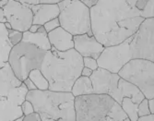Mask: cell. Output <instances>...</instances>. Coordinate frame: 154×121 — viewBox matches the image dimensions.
<instances>
[{
  "mask_svg": "<svg viewBox=\"0 0 154 121\" xmlns=\"http://www.w3.org/2000/svg\"><path fill=\"white\" fill-rule=\"evenodd\" d=\"M90 13L92 34L104 47L116 45L132 36L145 20L127 0H99Z\"/></svg>",
  "mask_w": 154,
  "mask_h": 121,
  "instance_id": "1",
  "label": "cell"
},
{
  "mask_svg": "<svg viewBox=\"0 0 154 121\" xmlns=\"http://www.w3.org/2000/svg\"><path fill=\"white\" fill-rule=\"evenodd\" d=\"M83 69V57L75 49L60 52L51 47L46 51L40 70L49 82V90L70 92Z\"/></svg>",
  "mask_w": 154,
  "mask_h": 121,
  "instance_id": "2",
  "label": "cell"
},
{
  "mask_svg": "<svg viewBox=\"0 0 154 121\" xmlns=\"http://www.w3.org/2000/svg\"><path fill=\"white\" fill-rule=\"evenodd\" d=\"M74 99L70 92L33 90L26 95V100L32 103L34 112L41 117L54 121H76Z\"/></svg>",
  "mask_w": 154,
  "mask_h": 121,
  "instance_id": "3",
  "label": "cell"
},
{
  "mask_svg": "<svg viewBox=\"0 0 154 121\" xmlns=\"http://www.w3.org/2000/svg\"><path fill=\"white\" fill-rule=\"evenodd\" d=\"M45 53L46 51L38 48L32 44L21 41L12 46L8 63L15 76L20 82H23L29 77L32 70L41 69Z\"/></svg>",
  "mask_w": 154,
  "mask_h": 121,
  "instance_id": "4",
  "label": "cell"
},
{
  "mask_svg": "<svg viewBox=\"0 0 154 121\" xmlns=\"http://www.w3.org/2000/svg\"><path fill=\"white\" fill-rule=\"evenodd\" d=\"M117 74L137 87L145 98H154V62L146 59H131Z\"/></svg>",
  "mask_w": 154,
  "mask_h": 121,
  "instance_id": "5",
  "label": "cell"
},
{
  "mask_svg": "<svg viewBox=\"0 0 154 121\" xmlns=\"http://www.w3.org/2000/svg\"><path fill=\"white\" fill-rule=\"evenodd\" d=\"M115 100L107 95H87L75 97L76 121H103Z\"/></svg>",
  "mask_w": 154,
  "mask_h": 121,
  "instance_id": "6",
  "label": "cell"
},
{
  "mask_svg": "<svg viewBox=\"0 0 154 121\" xmlns=\"http://www.w3.org/2000/svg\"><path fill=\"white\" fill-rule=\"evenodd\" d=\"M60 27L73 36L88 34L93 36L91 24L90 8L79 0H71V3L58 16Z\"/></svg>",
  "mask_w": 154,
  "mask_h": 121,
  "instance_id": "7",
  "label": "cell"
},
{
  "mask_svg": "<svg viewBox=\"0 0 154 121\" xmlns=\"http://www.w3.org/2000/svg\"><path fill=\"white\" fill-rule=\"evenodd\" d=\"M132 59H146L154 62V18L145 19L131 36Z\"/></svg>",
  "mask_w": 154,
  "mask_h": 121,
  "instance_id": "8",
  "label": "cell"
},
{
  "mask_svg": "<svg viewBox=\"0 0 154 121\" xmlns=\"http://www.w3.org/2000/svg\"><path fill=\"white\" fill-rule=\"evenodd\" d=\"M130 41L131 36L116 45L104 47L97 59L98 67L112 73H118L123 67L132 59Z\"/></svg>",
  "mask_w": 154,
  "mask_h": 121,
  "instance_id": "9",
  "label": "cell"
},
{
  "mask_svg": "<svg viewBox=\"0 0 154 121\" xmlns=\"http://www.w3.org/2000/svg\"><path fill=\"white\" fill-rule=\"evenodd\" d=\"M29 92L24 83L13 89L5 97H0V121H13L23 116L20 104Z\"/></svg>",
  "mask_w": 154,
  "mask_h": 121,
  "instance_id": "10",
  "label": "cell"
},
{
  "mask_svg": "<svg viewBox=\"0 0 154 121\" xmlns=\"http://www.w3.org/2000/svg\"><path fill=\"white\" fill-rule=\"evenodd\" d=\"M7 21L11 25V29L21 33L29 31L32 25L33 14L30 7L20 2L9 0L3 8Z\"/></svg>",
  "mask_w": 154,
  "mask_h": 121,
  "instance_id": "11",
  "label": "cell"
},
{
  "mask_svg": "<svg viewBox=\"0 0 154 121\" xmlns=\"http://www.w3.org/2000/svg\"><path fill=\"white\" fill-rule=\"evenodd\" d=\"M93 93L107 95L115 100L117 92V83L120 79L117 73H112L104 69L98 68L90 76Z\"/></svg>",
  "mask_w": 154,
  "mask_h": 121,
  "instance_id": "12",
  "label": "cell"
},
{
  "mask_svg": "<svg viewBox=\"0 0 154 121\" xmlns=\"http://www.w3.org/2000/svg\"><path fill=\"white\" fill-rule=\"evenodd\" d=\"M74 49L82 57H92L98 59L104 46L97 41L94 36L88 34H80L73 36Z\"/></svg>",
  "mask_w": 154,
  "mask_h": 121,
  "instance_id": "13",
  "label": "cell"
},
{
  "mask_svg": "<svg viewBox=\"0 0 154 121\" xmlns=\"http://www.w3.org/2000/svg\"><path fill=\"white\" fill-rule=\"evenodd\" d=\"M32 11V24L44 25L49 20L57 18L60 10L57 4H38L28 5Z\"/></svg>",
  "mask_w": 154,
  "mask_h": 121,
  "instance_id": "14",
  "label": "cell"
},
{
  "mask_svg": "<svg viewBox=\"0 0 154 121\" xmlns=\"http://www.w3.org/2000/svg\"><path fill=\"white\" fill-rule=\"evenodd\" d=\"M51 47L60 52H66L74 48L73 35L64 30L62 27L54 29L47 33Z\"/></svg>",
  "mask_w": 154,
  "mask_h": 121,
  "instance_id": "15",
  "label": "cell"
},
{
  "mask_svg": "<svg viewBox=\"0 0 154 121\" xmlns=\"http://www.w3.org/2000/svg\"><path fill=\"white\" fill-rule=\"evenodd\" d=\"M124 97L130 98L134 103L137 104L145 98L143 93L139 91L137 87L127 82L125 79L120 78L117 83V92L115 98V102L120 104Z\"/></svg>",
  "mask_w": 154,
  "mask_h": 121,
  "instance_id": "16",
  "label": "cell"
},
{
  "mask_svg": "<svg viewBox=\"0 0 154 121\" xmlns=\"http://www.w3.org/2000/svg\"><path fill=\"white\" fill-rule=\"evenodd\" d=\"M22 82L15 76L8 63L0 69V97L7 96L10 91L20 86Z\"/></svg>",
  "mask_w": 154,
  "mask_h": 121,
  "instance_id": "17",
  "label": "cell"
},
{
  "mask_svg": "<svg viewBox=\"0 0 154 121\" xmlns=\"http://www.w3.org/2000/svg\"><path fill=\"white\" fill-rule=\"evenodd\" d=\"M22 42L32 44L44 51H48L51 49L47 33L43 25H40L36 33H31L29 31L24 32L22 35Z\"/></svg>",
  "mask_w": 154,
  "mask_h": 121,
  "instance_id": "18",
  "label": "cell"
},
{
  "mask_svg": "<svg viewBox=\"0 0 154 121\" xmlns=\"http://www.w3.org/2000/svg\"><path fill=\"white\" fill-rule=\"evenodd\" d=\"M11 49L12 45L8 41V29L3 23H0V69L8 63Z\"/></svg>",
  "mask_w": 154,
  "mask_h": 121,
  "instance_id": "19",
  "label": "cell"
},
{
  "mask_svg": "<svg viewBox=\"0 0 154 121\" xmlns=\"http://www.w3.org/2000/svg\"><path fill=\"white\" fill-rule=\"evenodd\" d=\"M70 92L72 93V95L74 97L92 95L93 87L90 77H85V76L79 77L74 82Z\"/></svg>",
  "mask_w": 154,
  "mask_h": 121,
  "instance_id": "20",
  "label": "cell"
},
{
  "mask_svg": "<svg viewBox=\"0 0 154 121\" xmlns=\"http://www.w3.org/2000/svg\"><path fill=\"white\" fill-rule=\"evenodd\" d=\"M103 121H130L119 104L115 102Z\"/></svg>",
  "mask_w": 154,
  "mask_h": 121,
  "instance_id": "21",
  "label": "cell"
},
{
  "mask_svg": "<svg viewBox=\"0 0 154 121\" xmlns=\"http://www.w3.org/2000/svg\"><path fill=\"white\" fill-rule=\"evenodd\" d=\"M122 109L128 116L130 121H137V104L134 103L130 98L124 97L121 104H120Z\"/></svg>",
  "mask_w": 154,
  "mask_h": 121,
  "instance_id": "22",
  "label": "cell"
},
{
  "mask_svg": "<svg viewBox=\"0 0 154 121\" xmlns=\"http://www.w3.org/2000/svg\"><path fill=\"white\" fill-rule=\"evenodd\" d=\"M30 79L34 83L37 90L40 91H46L49 90V82L46 78L44 76L40 70H33L30 72L29 77Z\"/></svg>",
  "mask_w": 154,
  "mask_h": 121,
  "instance_id": "23",
  "label": "cell"
},
{
  "mask_svg": "<svg viewBox=\"0 0 154 121\" xmlns=\"http://www.w3.org/2000/svg\"><path fill=\"white\" fill-rule=\"evenodd\" d=\"M22 35L23 33L15 31V30H8V41L12 45V46L18 45L22 41Z\"/></svg>",
  "mask_w": 154,
  "mask_h": 121,
  "instance_id": "24",
  "label": "cell"
},
{
  "mask_svg": "<svg viewBox=\"0 0 154 121\" xmlns=\"http://www.w3.org/2000/svg\"><path fill=\"white\" fill-rule=\"evenodd\" d=\"M140 15L143 19L154 18V0H149L144 8L140 11Z\"/></svg>",
  "mask_w": 154,
  "mask_h": 121,
  "instance_id": "25",
  "label": "cell"
},
{
  "mask_svg": "<svg viewBox=\"0 0 154 121\" xmlns=\"http://www.w3.org/2000/svg\"><path fill=\"white\" fill-rule=\"evenodd\" d=\"M149 114H150V112H149V105H148V99L144 98L137 104V116H146Z\"/></svg>",
  "mask_w": 154,
  "mask_h": 121,
  "instance_id": "26",
  "label": "cell"
},
{
  "mask_svg": "<svg viewBox=\"0 0 154 121\" xmlns=\"http://www.w3.org/2000/svg\"><path fill=\"white\" fill-rule=\"evenodd\" d=\"M45 30L46 31V33H50L52 31H54V29L58 28V27H60V22H59V20H58V17L57 18H54L51 20H49L48 22H46L45 24L43 25Z\"/></svg>",
  "mask_w": 154,
  "mask_h": 121,
  "instance_id": "27",
  "label": "cell"
},
{
  "mask_svg": "<svg viewBox=\"0 0 154 121\" xmlns=\"http://www.w3.org/2000/svg\"><path fill=\"white\" fill-rule=\"evenodd\" d=\"M83 67L91 70L92 71L99 68L97 64V59H94L92 57H83Z\"/></svg>",
  "mask_w": 154,
  "mask_h": 121,
  "instance_id": "28",
  "label": "cell"
},
{
  "mask_svg": "<svg viewBox=\"0 0 154 121\" xmlns=\"http://www.w3.org/2000/svg\"><path fill=\"white\" fill-rule=\"evenodd\" d=\"M20 107H21V110H22V113H23V116H27V115H30L32 113L34 112V109H33V106L32 104V103L28 100H25L21 104H20Z\"/></svg>",
  "mask_w": 154,
  "mask_h": 121,
  "instance_id": "29",
  "label": "cell"
},
{
  "mask_svg": "<svg viewBox=\"0 0 154 121\" xmlns=\"http://www.w3.org/2000/svg\"><path fill=\"white\" fill-rule=\"evenodd\" d=\"M22 121H42L40 115L36 112H33L30 115L27 116H23L22 117Z\"/></svg>",
  "mask_w": 154,
  "mask_h": 121,
  "instance_id": "30",
  "label": "cell"
},
{
  "mask_svg": "<svg viewBox=\"0 0 154 121\" xmlns=\"http://www.w3.org/2000/svg\"><path fill=\"white\" fill-rule=\"evenodd\" d=\"M22 82L24 83V85L26 86V88L28 89V91H33V90H37L36 86L34 85V83H33V82H32V80L30 79V78H27V79H25Z\"/></svg>",
  "mask_w": 154,
  "mask_h": 121,
  "instance_id": "31",
  "label": "cell"
},
{
  "mask_svg": "<svg viewBox=\"0 0 154 121\" xmlns=\"http://www.w3.org/2000/svg\"><path fill=\"white\" fill-rule=\"evenodd\" d=\"M70 3H71V0H63V1L57 3V5L59 10H60V12H61V11H63L64 9H66L69 5H70Z\"/></svg>",
  "mask_w": 154,
  "mask_h": 121,
  "instance_id": "32",
  "label": "cell"
},
{
  "mask_svg": "<svg viewBox=\"0 0 154 121\" xmlns=\"http://www.w3.org/2000/svg\"><path fill=\"white\" fill-rule=\"evenodd\" d=\"M14 1L20 2L25 5H38L40 4V0H14Z\"/></svg>",
  "mask_w": 154,
  "mask_h": 121,
  "instance_id": "33",
  "label": "cell"
},
{
  "mask_svg": "<svg viewBox=\"0 0 154 121\" xmlns=\"http://www.w3.org/2000/svg\"><path fill=\"white\" fill-rule=\"evenodd\" d=\"M148 1L149 0H137L136 3V6H135L136 8L138 9L139 11H141L144 8V7L146 6V4L148 3Z\"/></svg>",
  "mask_w": 154,
  "mask_h": 121,
  "instance_id": "34",
  "label": "cell"
},
{
  "mask_svg": "<svg viewBox=\"0 0 154 121\" xmlns=\"http://www.w3.org/2000/svg\"><path fill=\"white\" fill-rule=\"evenodd\" d=\"M80 2H82L84 5L86 7H88L89 8H92L93 6H95L97 4V2L99 1V0H79Z\"/></svg>",
  "mask_w": 154,
  "mask_h": 121,
  "instance_id": "35",
  "label": "cell"
},
{
  "mask_svg": "<svg viewBox=\"0 0 154 121\" xmlns=\"http://www.w3.org/2000/svg\"><path fill=\"white\" fill-rule=\"evenodd\" d=\"M137 121H154V114H149L143 116H138Z\"/></svg>",
  "mask_w": 154,
  "mask_h": 121,
  "instance_id": "36",
  "label": "cell"
},
{
  "mask_svg": "<svg viewBox=\"0 0 154 121\" xmlns=\"http://www.w3.org/2000/svg\"><path fill=\"white\" fill-rule=\"evenodd\" d=\"M92 70L88 69V68H85V67H83V69L81 70V73H80V76H85V77H90L91 74H92Z\"/></svg>",
  "mask_w": 154,
  "mask_h": 121,
  "instance_id": "37",
  "label": "cell"
},
{
  "mask_svg": "<svg viewBox=\"0 0 154 121\" xmlns=\"http://www.w3.org/2000/svg\"><path fill=\"white\" fill-rule=\"evenodd\" d=\"M148 105L150 114H154V98L148 99Z\"/></svg>",
  "mask_w": 154,
  "mask_h": 121,
  "instance_id": "38",
  "label": "cell"
},
{
  "mask_svg": "<svg viewBox=\"0 0 154 121\" xmlns=\"http://www.w3.org/2000/svg\"><path fill=\"white\" fill-rule=\"evenodd\" d=\"M63 0H40V4H57Z\"/></svg>",
  "mask_w": 154,
  "mask_h": 121,
  "instance_id": "39",
  "label": "cell"
},
{
  "mask_svg": "<svg viewBox=\"0 0 154 121\" xmlns=\"http://www.w3.org/2000/svg\"><path fill=\"white\" fill-rule=\"evenodd\" d=\"M7 22V19H6V16H5V13H4V10L3 8H0V23H6Z\"/></svg>",
  "mask_w": 154,
  "mask_h": 121,
  "instance_id": "40",
  "label": "cell"
},
{
  "mask_svg": "<svg viewBox=\"0 0 154 121\" xmlns=\"http://www.w3.org/2000/svg\"><path fill=\"white\" fill-rule=\"evenodd\" d=\"M39 27H40V25L32 24V25L31 26V28L29 29V32H31V33H36V32L38 31V29H39Z\"/></svg>",
  "mask_w": 154,
  "mask_h": 121,
  "instance_id": "41",
  "label": "cell"
},
{
  "mask_svg": "<svg viewBox=\"0 0 154 121\" xmlns=\"http://www.w3.org/2000/svg\"><path fill=\"white\" fill-rule=\"evenodd\" d=\"M137 1V0H127L128 4L130 7H132V8H136L135 6H136Z\"/></svg>",
  "mask_w": 154,
  "mask_h": 121,
  "instance_id": "42",
  "label": "cell"
},
{
  "mask_svg": "<svg viewBox=\"0 0 154 121\" xmlns=\"http://www.w3.org/2000/svg\"><path fill=\"white\" fill-rule=\"evenodd\" d=\"M8 1H9V0H0V8H3L8 4Z\"/></svg>",
  "mask_w": 154,
  "mask_h": 121,
  "instance_id": "43",
  "label": "cell"
},
{
  "mask_svg": "<svg viewBox=\"0 0 154 121\" xmlns=\"http://www.w3.org/2000/svg\"><path fill=\"white\" fill-rule=\"evenodd\" d=\"M4 25H5V27L8 29V30H11V25L9 24V22H6V23H4Z\"/></svg>",
  "mask_w": 154,
  "mask_h": 121,
  "instance_id": "44",
  "label": "cell"
},
{
  "mask_svg": "<svg viewBox=\"0 0 154 121\" xmlns=\"http://www.w3.org/2000/svg\"><path fill=\"white\" fill-rule=\"evenodd\" d=\"M41 119H42V121H54V119H51V118H48V117H41Z\"/></svg>",
  "mask_w": 154,
  "mask_h": 121,
  "instance_id": "45",
  "label": "cell"
},
{
  "mask_svg": "<svg viewBox=\"0 0 154 121\" xmlns=\"http://www.w3.org/2000/svg\"><path fill=\"white\" fill-rule=\"evenodd\" d=\"M23 117V116H22ZM22 117H20V118H18V119H16V120H13V121H22Z\"/></svg>",
  "mask_w": 154,
  "mask_h": 121,
  "instance_id": "46",
  "label": "cell"
}]
</instances>
